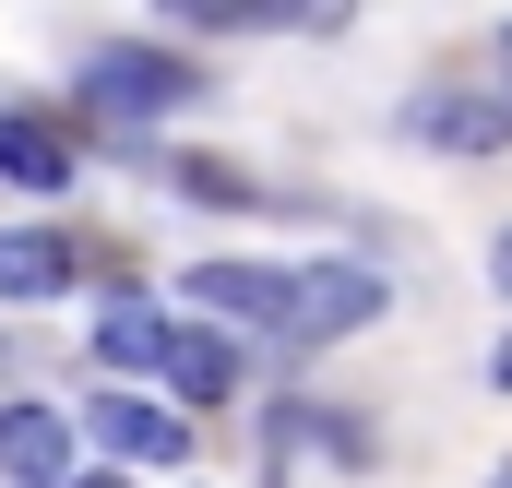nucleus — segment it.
<instances>
[{"label":"nucleus","instance_id":"9","mask_svg":"<svg viewBox=\"0 0 512 488\" xmlns=\"http://www.w3.org/2000/svg\"><path fill=\"white\" fill-rule=\"evenodd\" d=\"M167 381H179V405H227V393H239V346L203 334V322H191V334L167 322Z\"/></svg>","mask_w":512,"mask_h":488},{"label":"nucleus","instance_id":"7","mask_svg":"<svg viewBox=\"0 0 512 488\" xmlns=\"http://www.w3.org/2000/svg\"><path fill=\"white\" fill-rule=\"evenodd\" d=\"M262 453H274V477H310V465H346L358 429L322 417V405H274V417H262Z\"/></svg>","mask_w":512,"mask_h":488},{"label":"nucleus","instance_id":"5","mask_svg":"<svg viewBox=\"0 0 512 488\" xmlns=\"http://www.w3.org/2000/svg\"><path fill=\"white\" fill-rule=\"evenodd\" d=\"M405 131L417 143H453V155H501L512 143V96H417Z\"/></svg>","mask_w":512,"mask_h":488},{"label":"nucleus","instance_id":"18","mask_svg":"<svg viewBox=\"0 0 512 488\" xmlns=\"http://www.w3.org/2000/svg\"><path fill=\"white\" fill-rule=\"evenodd\" d=\"M489 488H512V465H501V477H489Z\"/></svg>","mask_w":512,"mask_h":488},{"label":"nucleus","instance_id":"12","mask_svg":"<svg viewBox=\"0 0 512 488\" xmlns=\"http://www.w3.org/2000/svg\"><path fill=\"white\" fill-rule=\"evenodd\" d=\"M358 24V0H251L239 12V36H346Z\"/></svg>","mask_w":512,"mask_h":488},{"label":"nucleus","instance_id":"17","mask_svg":"<svg viewBox=\"0 0 512 488\" xmlns=\"http://www.w3.org/2000/svg\"><path fill=\"white\" fill-rule=\"evenodd\" d=\"M501 72H512V36H501Z\"/></svg>","mask_w":512,"mask_h":488},{"label":"nucleus","instance_id":"8","mask_svg":"<svg viewBox=\"0 0 512 488\" xmlns=\"http://www.w3.org/2000/svg\"><path fill=\"white\" fill-rule=\"evenodd\" d=\"M60 286H72V239L60 227H0V310L60 298Z\"/></svg>","mask_w":512,"mask_h":488},{"label":"nucleus","instance_id":"14","mask_svg":"<svg viewBox=\"0 0 512 488\" xmlns=\"http://www.w3.org/2000/svg\"><path fill=\"white\" fill-rule=\"evenodd\" d=\"M489 286H501V298H512V227H501V250H489Z\"/></svg>","mask_w":512,"mask_h":488},{"label":"nucleus","instance_id":"16","mask_svg":"<svg viewBox=\"0 0 512 488\" xmlns=\"http://www.w3.org/2000/svg\"><path fill=\"white\" fill-rule=\"evenodd\" d=\"M489 381H501V393H512V334H501V358H489Z\"/></svg>","mask_w":512,"mask_h":488},{"label":"nucleus","instance_id":"11","mask_svg":"<svg viewBox=\"0 0 512 488\" xmlns=\"http://www.w3.org/2000/svg\"><path fill=\"white\" fill-rule=\"evenodd\" d=\"M96 358H108V369H167V310L108 298V310H96Z\"/></svg>","mask_w":512,"mask_h":488},{"label":"nucleus","instance_id":"10","mask_svg":"<svg viewBox=\"0 0 512 488\" xmlns=\"http://www.w3.org/2000/svg\"><path fill=\"white\" fill-rule=\"evenodd\" d=\"M191 298H203V310H227V322H274L286 274H274V262H191Z\"/></svg>","mask_w":512,"mask_h":488},{"label":"nucleus","instance_id":"15","mask_svg":"<svg viewBox=\"0 0 512 488\" xmlns=\"http://www.w3.org/2000/svg\"><path fill=\"white\" fill-rule=\"evenodd\" d=\"M72 488H131V477H120V465H96V477H72Z\"/></svg>","mask_w":512,"mask_h":488},{"label":"nucleus","instance_id":"4","mask_svg":"<svg viewBox=\"0 0 512 488\" xmlns=\"http://www.w3.org/2000/svg\"><path fill=\"white\" fill-rule=\"evenodd\" d=\"M0 477L12 488H60L72 477V417L60 405H0Z\"/></svg>","mask_w":512,"mask_h":488},{"label":"nucleus","instance_id":"13","mask_svg":"<svg viewBox=\"0 0 512 488\" xmlns=\"http://www.w3.org/2000/svg\"><path fill=\"white\" fill-rule=\"evenodd\" d=\"M167 179H179V191H191V203H251V179H239V167H227V155H179V167H167Z\"/></svg>","mask_w":512,"mask_h":488},{"label":"nucleus","instance_id":"2","mask_svg":"<svg viewBox=\"0 0 512 488\" xmlns=\"http://www.w3.org/2000/svg\"><path fill=\"white\" fill-rule=\"evenodd\" d=\"M84 96H96L108 120H167V108L203 96V72H191L179 48H96V60H84Z\"/></svg>","mask_w":512,"mask_h":488},{"label":"nucleus","instance_id":"3","mask_svg":"<svg viewBox=\"0 0 512 488\" xmlns=\"http://www.w3.org/2000/svg\"><path fill=\"white\" fill-rule=\"evenodd\" d=\"M84 429H96L120 465H143V477H155V465H191V417H179V405H155V393H96V417H84Z\"/></svg>","mask_w":512,"mask_h":488},{"label":"nucleus","instance_id":"6","mask_svg":"<svg viewBox=\"0 0 512 488\" xmlns=\"http://www.w3.org/2000/svg\"><path fill=\"white\" fill-rule=\"evenodd\" d=\"M0 179L12 191H72V131L36 108H0Z\"/></svg>","mask_w":512,"mask_h":488},{"label":"nucleus","instance_id":"1","mask_svg":"<svg viewBox=\"0 0 512 488\" xmlns=\"http://www.w3.org/2000/svg\"><path fill=\"white\" fill-rule=\"evenodd\" d=\"M358 322H382V274L370 262H298L286 298H274V334H298V346H334Z\"/></svg>","mask_w":512,"mask_h":488}]
</instances>
